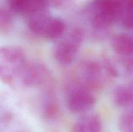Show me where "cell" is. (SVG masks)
Wrapping results in <instances>:
<instances>
[{
  "mask_svg": "<svg viewBox=\"0 0 133 132\" xmlns=\"http://www.w3.org/2000/svg\"><path fill=\"white\" fill-rule=\"evenodd\" d=\"M111 46L117 54L131 56L133 54V35L120 33L115 35L111 41Z\"/></svg>",
  "mask_w": 133,
  "mask_h": 132,
  "instance_id": "9",
  "label": "cell"
},
{
  "mask_svg": "<svg viewBox=\"0 0 133 132\" xmlns=\"http://www.w3.org/2000/svg\"><path fill=\"white\" fill-rule=\"evenodd\" d=\"M108 76H116V72L110 62L87 60L79 67V75L76 79L94 91L103 86Z\"/></svg>",
  "mask_w": 133,
  "mask_h": 132,
  "instance_id": "1",
  "label": "cell"
},
{
  "mask_svg": "<svg viewBox=\"0 0 133 132\" xmlns=\"http://www.w3.org/2000/svg\"><path fill=\"white\" fill-rule=\"evenodd\" d=\"M58 112V106L57 101L53 98H48L43 107V115L45 119L54 118Z\"/></svg>",
  "mask_w": 133,
  "mask_h": 132,
  "instance_id": "14",
  "label": "cell"
},
{
  "mask_svg": "<svg viewBox=\"0 0 133 132\" xmlns=\"http://www.w3.org/2000/svg\"><path fill=\"white\" fill-rule=\"evenodd\" d=\"M93 92L76 78L70 80L66 87V105L69 111L74 114L88 112L96 103Z\"/></svg>",
  "mask_w": 133,
  "mask_h": 132,
  "instance_id": "3",
  "label": "cell"
},
{
  "mask_svg": "<svg viewBox=\"0 0 133 132\" xmlns=\"http://www.w3.org/2000/svg\"><path fill=\"white\" fill-rule=\"evenodd\" d=\"M114 102L119 107H127L133 103V86L128 84L117 87L113 93Z\"/></svg>",
  "mask_w": 133,
  "mask_h": 132,
  "instance_id": "12",
  "label": "cell"
},
{
  "mask_svg": "<svg viewBox=\"0 0 133 132\" xmlns=\"http://www.w3.org/2000/svg\"><path fill=\"white\" fill-rule=\"evenodd\" d=\"M119 132H133V108L125 111L118 120Z\"/></svg>",
  "mask_w": 133,
  "mask_h": 132,
  "instance_id": "13",
  "label": "cell"
},
{
  "mask_svg": "<svg viewBox=\"0 0 133 132\" xmlns=\"http://www.w3.org/2000/svg\"><path fill=\"white\" fill-rule=\"evenodd\" d=\"M27 24L29 29L38 36H42L43 31L49 21L51 16L44 12V10H39L27 15Z\"/></svg>",
  "mask_w": 133,
  "mask_h": 132,
  "instance_id": "10",
  "label": "cell"
},
{
  "mask_svg": "<svg viewBox=\"0 0 133 132\" xmlns=\"http://www.w3.org/2000/svg\"><path fill=\"white\" fill-rule=\"evenodd\" d=\"M9 1L13 11L26 16L44 10L47 5V0H9Z\"/></svg>",
  "mask_w": 133,
  "mask_h": 132,
  "instance_id": "8",
  "label": "cell"
},
{
  "mask_svg": "<svg viewBox=\"0 0 133 132\" xmlns=\"http://www.w3.org/2000/svg\"><path fill=\"white\" fill-rule=\"evenodd\" d=\"M49 76V71L44 63L27 61L19 72L17 84L25 87H35L44 84Z\"/></svg>",
  "mask_w": 133,
  "mask_h": 132,
  "instance_id": "6",
  "label": "cell"
},
{
  "mask_svg": "<svg viewBox=\"0 0 133 132\" xmlns=\"http://www.w3.org/2000/svg\"><path fill=\"white\" fill-rule=\"evenodd\" d=\"M121 0H94L90 15L92 27L105 30L119 19Z\"/></svg>",
  "mask_w": 133,
  "mask_h": 132,
  "instance_id": "5",
  "label": "cell"
},
{
  "mask_svg": "<svg viewBox=\"0 0 133 132\" xmlns=\"http://www.w3.org/2000/svg\"><path fill=\"white\" fill-rule=\"evenodd\" d=\"M12 18L5 9L0 8V32L9 31L12 25Z\"/></svg>",
  "mask_w": 133,
  "mask_h": 132,
  "instance_id": "15",
  "label": "cell"
},
{
  "mask_svg": "<svg viewBox=\"0 0 133 132\" xmlns=\"http://www.w3.org/2000/svg\"><path fill=\"white\" fill-rule=\"evenodd\" d=\"M66 24L61 19L51 17L47 23L41 37L49 40H57L64 34Z\"/></svg>",
  "mask_w": 133,
  "mask_h": 132,
  "instance_id": "11",
  "label": "cell"
},
{
  "mask_svg": "<svg viewBox=\"0 0 133 132\" xmlns=\"http://www.w3.org/2000/svg\"><path fill=\"white\" fill-rule=\"evenodd\" d=\"M84 31L74 27L64 34L55 45L53 56L56 60L63 65L71 63L75 60L84 40Z\"/></svg>",
  "mask_w": 133,
  "mask_h": 132,
  "instance_id": "4",
  "label": "cell"
},
{
  "mask_svg": "<svg viewBox=\"0 0 133 132\" xmlns=\"http://www.w3.org/2000/svg\"><path fill=\"white\" fill-rule=\"evenodd\" d=\"M102 123L96 113H85L73 126L71 132H101Z\"/></svg>",
  "mask_w": 133,
  "mask_h": 132,
  "instance_id": "7",
  "label": "cell"
},
{
  "mask_svg": "<svg viewBox=\"0 0 133 132\" xmlns=\"http://www.w3.org/2000/svg\"><path fill=\"white\" fill-rule=\"evenodd\" d=\"M27 62L21 47L6 45L0 47V80L5 84H17L19 72Z\"/></svg>",
  "mask_w": 133,
  "mask_h": 132,
  "instance_id": "2",
  "label": "cell"
}]
</instances>
